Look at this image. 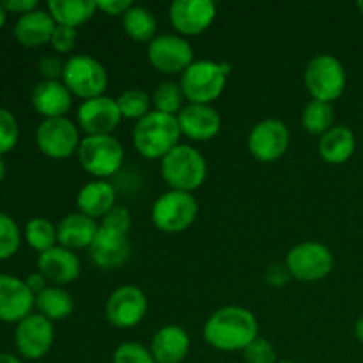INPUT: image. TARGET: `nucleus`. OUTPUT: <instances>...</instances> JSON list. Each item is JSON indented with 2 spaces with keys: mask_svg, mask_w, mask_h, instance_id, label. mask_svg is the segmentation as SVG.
<instances>
[{
  "mask_svg": "<svg viewBox=\"0 0 363 363\" xmlns=\"http://www.w3.org/2000/svg\"><path fill=\"white\" fill-rule=\"evenodd\" d=\"M156 363H181L190 353V335L179 325H165L152 335L149 346Z\"/></svg>",
  "mask_w": 363,
  "mask_h": 363,
  "instance_id": "nucleus-21",
  "label": "nucleus"
},
{
  "mask_svg": "<svg viewBox=\"0 0 363 363\" xmlns=\"http://www.w3.org/2000/svg\"><path fill=\"white\" fill-rule=\"evenodd\" d=\"M116 188L112 183L105 179H94L80 188L77 195L78 211L91 218H105L113 208H116Z\"/></svg>",
  "mask_w": 363,
  "mask_h": 363,
  "instance_id": "nucleus-24",
  "label": "nucleus"
},
{
  "mask_svg": "<svg viewBox=\"0 0 363 363\" xmlns=\"http://www.w3.org/2000/svg\"><path fill=\"white\" fill-rule=\"evenodd\" d=\"M46 282H48V280L45 279V277L41 275V273H32V275H28V279L25 280V284H27V287L28 289L32 291V293H34V296H38L39 293H41V291H45L46 287Z\"/></svg>",
  "mask_w": 363,
  "mask_h": 363,
  "instance_id": "nucleus-44",
  "label": "nucleus"
},
{
  "mask_svg": "<svg viewBox=\"0 0 363 363\" xmlns=\"http://www.w3.org/2000/svg\"><path fill=\"white\" fill-rule=\"evenodd\" d=\"M80 130L67 117L45 119L35 131L39 151L52 160H66L80 147Z\"/></svg>",
  "mask_w": 363,
  "mask_h": 363,
  "instance_id": "nucleus-11",
  "label": "nucleus"
},
{
  "mask_svg": "<svg viewBox=\"0 0 363 363\" xmlns=\"http://www.w3.org/2000/svg\"><path fill=\"white\" fill-rule=\"evenodd\" d=\"M181 135L195 142H208L222 130V117L211 105H191L188 103L177 113Z\"/></svg>",
  "mask_w": 363,
  "mask_h": 363,
  "instance_id": "nucleus-18",
  "label": "nucleus"
},
{
  "mask_svg": "<svg viewBox=\"0 0 363 363\" xmlns=\"http://www.w3.org/2000/svg\"><path fill=\"white\" fill-rule=\"evenodd\" d=\"M4 176H6V163H4V160L0 158V183H2Z\"/></svg>",
  "mask_w": 363,
  "mask_h": 363,
  "instance_id": "nucleus-48",
  "label": "nucleus"
},
{
  "mask_svg": "<svg viewBox=\"0 0 363 363\" xmlns=\"http://www.w3.org/2000/svg\"><path fill=\"white\" fill-rule=\"evenodd\" d=\"M319 156L330 165H342L357 151V138L347 126H333L319 137Z\"/></svg>",
  "mask_w": 363,
  "mask_h": 363,
  "instance_id": "nucleus-26",
  "label": "nucleus"
},
{
  "mask_svg": "<svg viewBox=\"0 0 363 363\" xmlns=\"http://www.w3.org/2000/svg\"><path fill=\"white\" fill-rule=\"evenodd\" d=\"M202 335L208 346L218 351H243L259 337V325L254 312L238 305L218 308L206 321Z\"/></svg>",
  "mask_w": 363,
  "mask_h": 363,
  "instance_id": "nucleus-1",
  "label": "nucleus"
},
{
  "mask_svg": "<svg viewBox=\"0 0 363 363\" xmlns=\"http://www.w3.org/2000/svg\"><path fill=\"white\" fill-rule=\"evenodd\" d=\"M151 98L156 112L167 113V116H177L183 110V89L176 82H162L155 89Z\"/></svg>",
  "mask_w": 363,
  "mask_h": 363,
  "instance_id": "nucleus-32",
  "label": "nucleus"
},
{
  "mask_svg": "<svg viewBox=\"0 0 363 363\" xmlns=\"http://www.w3.org/2000/svg\"><path fill=\"white\" fill-rule=\"evenodd\" d=\"M62 84L77 98L94 99L105 96L108 85V73L98 59L91 55H73L66 60L62 74Z\"/></svg>",
  "mask_w": 363,
  "mask_h": 363,
  "instance_id": "nucleus-7",
  "label": "nucleus"
},
{
  "mask_svg": "<svg viewBox=\"0 0 363 363\" xmlns=\"http://www.w3.org/2000/svg\"><path fill=\"white\" fill-rule=\"evenodd\" d=\"M96 6H98V11L108 14V16L123 18V14L126 13L133 4H131V0H98Z\"/></svg>",
  "mask_w": 363,
  "mask_h": 363,
  "instance_id": "nucleus-42",
  "label": "nucleus"
},
{
  "mask_svg": "<svg viewBox=\"0 0 363 363\" xmlns=\"http://www.w3.org/2000/svg\"><path fill=\"white\" fill-rule=\"evenodd\" d=\"M101 227H106L110 230H116V233L121 234H128L131 227V215L126 208L123 206H116L108 215H105L103 218Z\"/></svg>",
  "mask_w": 363,
  "mask_h": 363,
  "instance_id": "nucleus-39",
  "label": "nucleus"
},
{
  "mask_svg": "<svg viewBox=\"0 0 363 363\" xmlns=\"http://www.w3.org/2000/svg\"><path fill=\"white\" fill-rule=\"evenodd\" d=\"M77 41H78L77 28L57 25L50 45H52V48L55 50L57 53H69L73 52V48L77 46Z\"/></svg>",
  "mask_w": 363,
  "mask_h": 363,
  "instance_id": "nucleus-38",
  "label": "nucleus"
},
{
  "mask_svg": "<svg viewBox=\"0 0 363 363\" xmlns=\"http://www.w3.org/2000/svg\"><path fill=\"white\" fill-rule=\"evenodd\" d=\"M25 238L30 248L43 254L57 247V227L46 218H32L25 227Z\"/></svg>",
  "mask_w": 363,
  "mask_h": 363,
  "instance_id": "nucleus-33",
  "label": "nucleus"
},
{
  "mask_svg": "<svg viewBox=\"0 0 363 363\" xmlns=\"http://www.w3.org/2000/svg\"><path fill=\"white\" fill-rule=\"evenodd\" d=\"M147 314V298L135 286H123L113 291L105 305L106 321L119 330H130L140 325Z\"/></svg>",
  "mask_w": 363,
  "mask_h": 363,
  "instance_id": "nucleus-13",
  "label": "nucleus"
},
{
  "mask_svg": "<svg viewBox=\"0 0 363 363\" xmlns=\"http://www.w3.org/2000/svg\"><path fill=\"white\" fill-rule=\"evenodd\" d=\"M243 358L247 363H277V351L269 340L257 337L245 347Z\"/></svg>",
  "mask_w": 363,
  "mask_h": 363,
  "instance_id": "nucleus-37",
  "label": "nucleus"
},
{
  "mask_svg": "<svg viewBox=\"0 0 363 363\" xmlns=\"http://www.w3.org/2000/svg\"><path fill=\"white\" fill-rule=\"evenodd\" d=\"M194 46L186 38L176 34L156 35L147 45V59L155 69L165 74H183L194 60Z\"/></svg>",
  "mask_w": 363,
  "mask_h": 363,
  "instance_id": "nucleus-10",
  "label": "nucleus"
},
{
  "mask_svg": "<svg viewBox=\"0 0 363 363\" xmlns=\"http://www.w3.org/2000/svg\"><path fill=\"white\" fill-rule=\"evenodd\" d=\"M357 7H358V9H360V13H362V16H363V0H360V2L357 4Z\"/></svg>",
  "mask_w": 363,
  "mask_h": 363,
  "instance_id": "nucleus-49",
  "label": "nucleus"
},
{
  "mask_svg": "<svg viewBox=\"0 0 363 363\" xmlns=\"http://www.w3.org/2000/svg\"><path fill=\"white\" fill-rule=\"evenodd\" d=\"M64 66H66V62H62V60L59 59V57H43L41 60H39V73L45 77V80H59V78H62L64 74Z\"/></svg>",
  "mask_w": 363,
  "mask_h": 363,
  "instance_id": "nucleus-40",
  "label": "nucleus"
},
{
  "mask_svg": "<svg viewBox=\"0 0 363 363\" xmlns=\"http://www.w3.org/2000/svg\"><path fill=\"white\" fill-rule=\"evenodd\" d=\"M20 248V229L6 213H0V261L13 257Z\"/></svg>",
  "mask_w": 363,
  "mask_h": 363,
  "instance_id": "nucleus-34",
  "label": "nucleus"
},
{
  "mask_svg": "<svg viewBox=\"0 0 363 363\" xmlns=\"http://www.w3.org/2000/svg\"><path fill=\"white\" fill-rule=\"evenodd\" d=\"M333 121H335V110H333L332 103L318 101V99L308 101L301 113L303 130L311 135H318V137H323L326 131L332 130Z\"/></svg>",
  "mask_w": 363,
  "mask_h": 363,
  "instance_id": "nucleus-30",
  "label": "nucleus"
},
{
  "mask_svg": "<svg viewBox=\"0 0 363 363\" xmlns=\"http://www.w3.org/2000/svg\"><path fill=\"white\" fill-rule=\"evenodd\" d=\"M0 363H21V362L18 360L16 357H13V354L0 353Z\"/></svg>",
  "mask_w": 363,
  "mask_h": 363,
  "instance_id": "nucleus-46",
  "label": "nucleus"
},
{
  "mask_svg": "<svg viewBox=\"0 0 363 363\" xmlns=\"http://www.w3.org/2000/svg\"><path fill=\"white\" fill-rule=\"evenodd\" d=\"M38 269L48 282L66 286L80 277L82 262L74 252L57 245L52 250L39 254Z\"/></svg>",
  "mask_w": 363,
  "mask_h": 363,
  "instance_id": "nucleus-20",
  "label": "nucleus"
},
{
  "mask_svg": "<svg viewBox=\"0 0 363 363\" xmlns=\"http://www.w3.org/2000/svg\"><path fill=\"white\" fill-rule=\"evenodd\" d=\"M2 6L6 11H11V13H16L23 16V14L35 11V7H38V0H6Z\"/></svg>",
  "mask_w": 363,
  "mask_h": 363,
  "instance_id": "nucleus-43",
  "label": "nucleus"
},
{
  "mask_svg": "<svg viewBox=\"0 0 363 363\" xmlns=\"http://www.w3.org/2000/svg\"><path fill=\"white\" fill-rule=\"evenodd\" d=\"M32 106L45 119H59L69 112L73 94L60 80H43L32 91Z\"/></svg>",
  "mask_w": 363,
  "mask_h": 363,
  "instance_id": "nucleus-22",
  "label": "nucleus"
},
{
  "mask_svg": "<svg viewBox=\"0 0 363 363\" xmlns=\"http://www.w3.org/2000/svg\"><path fill=\"white\" fill-rule=\"evenodd\" d=\"M128 38L137 43H151L156 38V18L147 7L131 6L121 18Z\"/></svg>",
  "mask_w": 363,
  "mask_h": 363,
  "instance_id": "nucleus-29",
  "label": "nucleus"
},
{
  "mask_svg": "<svg viewBox=\"0 0 363 363\" xmlns=\"http://www.w3.org/2000/svg\"><path fill=\"white\" fill-rule=\"evenodd\" d=\"M230 66L215 60H195L181 74L184 99L191 105H211L225 91Z\"/></svg>",
  "mask_w": 363,
  "mask_h": 363,
  "instance_id": "nucleus-3",
  "label": "nucleus"
},
{
  "mask_svg": "<svg viewBox=\"0 0 363 363\" xmlns=\"http://www.w3.org/2000/svg\"><path fill=\"white\" fill-rule=\"evenodd\" d=\"M77 121L78 130L84 131L85 137H96V135H112L123 121V116L116 99L99 96L82 101V105L78 106Z\"/></svg>",
  "mask_w": 363,
  "mask_h": 363,
  "instance_id": "nucleus-14",
  "label": "nucleus"
},
{
  "mask_svg": "<svg viewBox=\"0 0 363 363\" xmlns=\"http://www.w3.org/2000/svg\"><path fill=\"white\" fill-rule=\"evenodd\" d=\"M291 133L280 119H264L255 124L247 138L248 152L257 162L273 163L289 149Z\"/></svg>",
  "mask_w": 363,
  "mask_h": 363,
  "instance_id": "nucleus-12",
  "label": "nucleus"
},
{
  "mask_svg": "<svg viewBox=\"0 0 363 363\" xmlns=\"http://www.w3.org/2000/svg\"><path fill=\"white\" fill-rule=\"evenodd\" d=\"M35 307L39 314L45 315L48 321H62L69 318L74 311V301L67 291L62 287H46L35 296Z\"/></svg>",
  "mask_w": 363,
  "mask_h": 363,
  "instance_id": "nucleus-28",
  "label": "nucleus"
},
{
  "mask_svg": "<svg viewBox=\"0 0 363 363\" xmlns=\"http://www.w3.org/2000/svg\"><path fill=\"white\" fill-rule=\"evenodd\" d=\"M4 23H6V9H4V6L0 4V28H2Z\"/></svg>",
  "mask_w": 363,
  "mask_h": 363,
  "instance_id": "nucleus-47",
  "label": "nucleus"
},
{
  "mask_svg": "<svg viewBox=\"0 0 363 363\" xmlns=\"http://www.w3.org/2000/svg\"><path fill=\"white\" fill-rule=\"evenodd\" d=\"M112 363H156L151 351L138 342H124L113 353Z\"/></svg>",
  "mask_w": 363,
  "mask_h": 363,
  "instance_id": "nucleus-36",
  "label": "nucleus"
},
{
  "mask_svg": "<svg viewBox=\"0 0 363 363\" xmlns=\"http://www.w3.org/2000/svg\"><path fill=\"white\" fill-rule=\"evenodd\" d=\"M169 18L177 34L199 35L208 30L216 18V4L211 0H174Z\"/></svg>",
  "mask_w": 363,
  "mask_h": 363,
  "instance_id": "nucleus-15",
  "label": "nucleus"
},
{
  "mask_svg": "<svg viewBox=\"0 0 363 363\" xmlns=\"http://www.w3.org/2000/svg\"><path fill=\"white\" fill-rule=\"evenodd\" d=\"M181 128L177 116H167L162 112H149L137 121L133 128V145L145 160L162 162L174 147L179 145Z\"/></svg>",
  "mask_w": 363,
  "mask_h": 363,
  "instance_id": "nucleus-2",
  "label": "nucleus"
},
{
  "mask_svg": "<svg viewBox=\"0 0 363 363\" xmlns=\"http://www.w3.org/2000/svg\"><path fill=\"white\" fill-rule=\"evenodd\" d=\"M354 337L358 339V342L363 344V315L358 319L357 325H354Z\"/></svg>",
  "mask_w": 363,
  "mask_h": 363,
  "instance_id": "nucleus-45",
  "label": "nucleus"
},
{
  "mask_svg": "<svg viewBox=\"0 0 363 363\" xmlns=\"http://www.w3.org/2000/svg\"><path fill=\"white\" fill-rule=\"evenodd\" d=\"M303 82L312 99L333 103L346 91L347 74L342 62L335 55L319 53L312 57L305 67Z\"/></svg>",
  "mask_w": 363,
  "mask_h": 363,
  "instance_id": "nucleus-5",
  "label": "nucleus"
},
{
  "mask_svg": "<svg viewBox=\"0 0 363 363\" xmlns=\"http://www.w3.org/2000/svg\"><path fill=\"white\" fill-rule=\"evenodd\" d=\"M35 296L25 280L13 275H0V321L20 323L28 318Z\"/></svg>",
  "mask_w": 363,
  "mask_h": 363,
  "instance_id": "nucleus-17",
  "label": "nucleus"
},
{
  "mask_svg": "<svg viewBox=\"0 0 363 363\" xmlns=\"http://www.w3.org/2000/svg\"><path fill=\"white\" fill-rule=\"evenodd\" d=\"M277 363H294V362H289V360H282V362H277Z\"/></svg>",
  "mask_w": 363,
  "mask_h": 363,
  "instance_id": "nucleus-50",
  "label": "nucleus"
},
{
  "mask_svg": "<svg viewBox=\"0 0 363 363\" xmlns=\"http://www.w3.org/2000/svg\"><path fill=\"white\" fill-rule=\"evenodd\" d=\"M291 279H293V277H291L289 269L286 268V264H272V266H268L264 272L266 284L272 287L287 286Z\"/></svg>",
  "mask_w": 363,
  "mask_h": 363,
  "instance_id": "nucleus-41",
  "label": "nucleus"
},
{
  "mask_svg": "<svg viewBox=\"0 0 363 363\" xmlns=\"http://www.w3.org/2000/svg\"><path fill=\"white\" fill-rule=\"evenodd\" d=\"M98 11L94 0H50L48 13L57 25L77 28L87 23Z\"/></svg>",
  "mask_w": 363,
  "mask_h": 363,
  "instance_id": "nucleus-27",
  "label": "nucleus"
},
{
  "mask_svg": "<svg viewBox=\"0 0 363 363\" xmlns=\"http://www.w3.org/2000/svg\"><path fill=\"white\" fill-rule=\"evenodd\" d=\"M99 225L94 218L84 213H69L57 225V243L67 250H84L92 245Z\"/></svg>",
  "mask_w": 363,
  "mask_h": 363,
  "instance_id": "nucleus-23",
  "label": "nucleus"
},
{
  "mask_svg": "<svg viewBox=\"0 0 363 363\" xmlns=\"http://www.w3.org/2000/svg\"><path fill=\"white\" fill-rule=\"evenodd\" d=\"M199 213L197 199L188 191L169 190L160 195L151 209L155 227L167 234H179L191 227Z\"/></svg>",
  "mask_w": 363,
  "mask_h": 363,
  "instance_id": "nucleus-8",
  "label": "nucleus"
},
{
  "mask_svg": "<svg viewBox=\"0 0 363 363\" xmlns=\"http://www.w3.org/2000/svg\"><path fill=\"white\" fill-rule=\"evenodd\" d=\"M162 177L170 190L188 191L201 188L208 177V163L206 158L195 147L179 144L174 147L165 158L160 162Z\"/></svg>",
  "mask_w": 363,
  "mask_h": 363,
  "instance_id": "nucleus-4",
  "label": "nucleus"
},
{
  "mask_svg": "<svg viewBox=\"0 0 363 363\" xmlns=\"http://www.w3.org/2000/svg\"><path fill=\"white\" fill-rule=\"evenodd\" d=\"M286 268L300 282H319L333 269V254L319 241H303L287 252Z\"/></svg>",
  "mask_w": 363,
  "mask_h": 363,
  "instance_id": "nucleus-9",
  "label": "nucleus"
},
{
  "mask_svg": "<svg viewBox=\"0 0 363 363\" xmlns=\"http://www.w3.org/2000/svg\"><path fill=\"white\" fill-rule=\"evenodd\" d=\"M18 137H20V128L16 119L9 110L0 106V155L13 151L14 145L18 144Z\"/></svg>",
  "mask_w": 363,
  "mask_h": 363,
  "instance_id": "nucleus-35",
  "label": "nucleus"
},
{
  "mask_svg": "<svg viewBox=\"0 0 363 363\" xmlns=\"http://www.w3.org/2000/svg\"><path fill=\"white\" fill-rule=\"evenodd\" d=\"M82 169L96 179H108L124 163V147L113 135L84 137L77 151Z\"/></svg>",
  "mask_w": 363,
  "mask_h": 363,
  "instance_id": "nucleus-6",
  "label": "nucleus"
},
{
  "mask_svg": "<svg viewBox=\"0 0 363 363\" xmlns=\"http://www.w3.org/2000/svg\"><path fill=\"white\" fill-rule=\"evenodd\" d=\"M57 23L48 11H32L23 14L14 25V38L27 48H35L52 41Z\"/></svg>",
  "mask_w": 363,
  "mask_h": 363,
  "instance_id": "nucleus-25",
  "label": "nucleus"
},
{
  "mask_svg": "<svg viewBox=\"0 0 363 363\" xmlns=\"http://www.w3.org/2000/svg\"><path fill=\"white\" fill-rule=\"evenodd\" d=\"M116 101L119 105L123 119L140 121L142 117L152 112V98L145 91H140V89H128L119 98H116Z\"/></svg>",
  "mask_w": 363,
  "mask_h": 363,
  "instance_id": "nucleus-31",
  "label": "nucleus"
},
{
  "mask_svg": "<svg viewBox=\"0 0 363 363\" xmlns=\"http://www.w3.org/2000/svg\"><path fill=\"white\" fill-rule=\"evenodd\" d=\"M130 252L128 234L116 233V230L99 225L98 234L89 247V257L98 268L116 269L128 261Z\"/></svg>",
  "mask_w": 363,
  "mask_h": 363,
  "instance_id": "nucleus-19",
  "label": "nucleus"
},
{
  "mask_svg": "<svg viewBox=\"0 0 363 363\" xmlns=\"http://www.w3.org/2000/svg\"><path fill=\"white\" fill-rule=\"evenodd\" d=\"M55 330L52 321L41 314H30L16 326V347L21 357L39 360L53 346Z\"/></svg>",
  "mask_w": 363,
  "mask_h": 363,
  "instance_id": "nucleus-16",
  "label": "nucleus"
}]
</instances>
